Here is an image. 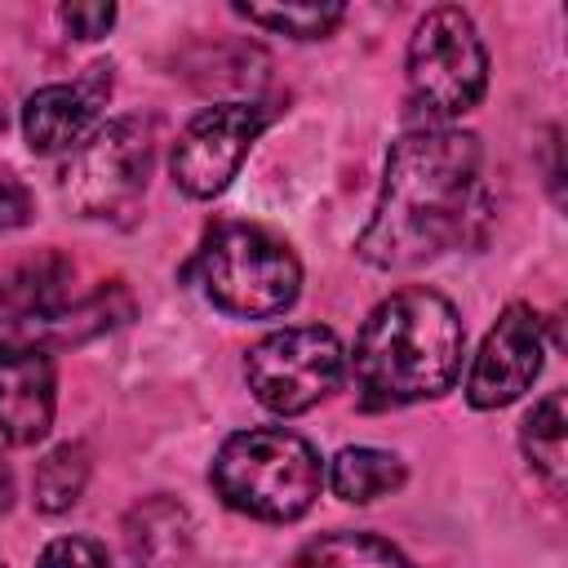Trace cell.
Returning <instances> with one entry per match:
<instances>
[{"label":"cell","mask_w":568,"mask_h":568,"mask_svg":"<svg viewBox=\"0 0 568 568\" xmlns=\"http://www.w3.org/2000/svg\"><path fill=\"white\" fill-rule=\"evenodd\" d=\"M58 22L75 36V40H98V36H106L111 31V22H115V4H62L58 9Z\"/></svg>","instance_id":"19"},{"label":"cell","mask_w":568,"mask_h":568,"mask_svg":"<svg viewBox=\"0 0 568 568\" xmlns=\"http://www.w3.org/2000/svg\"><path fill=\"white\" fill-rule=\"evenodd\" d=\"M89 484V448L84 444H58L40 457L36 479H31V497L44 515H62L80 501Z\"/></svg>","instance_id":"16"},{"label":"cell","mask_w":568,"mask_h":568,"mask_svg":"<svg viewBox=\"0 0 568 568\" xmlns=\"http://www.w3.org/2000/svg\"><path fill=\"white\" fill-rule=\"evenodd\" d=\"M479 213V138L453 124H417L390 142L359 257L382 271H408L457 240Z\"/></svg>","instance_id":"1"},{"label":"cell","mask_w":568,"mask_h":568,"mask_svg":"<svg viewBox=\"0 0 568 568\" xmlns=\"http://www.w3.org/2000/svg\"><path fill=\"white\" fill-rule=\"evenodd\" d=\"M53 426V359L40 346L0 351V444L31 448Z\"/></svg>","instance_id":"10"},{"label":"cell","mask_w":568,"mask_h":568,"mask_svg":"<svg viewBox=\"0 0 568 568\" xmlns=\"http://www.w3.org/2000/svg\"><path fill=\"white\" fill-rule=\"evenodd\" d=\"M408 102L422 124H453L479 106L488 89V53L466 9L439 4L430 9L408 40L404 58Z\"/></svg>","instance_id":"4"},{"label":"cell","mask_w":568,"mask_h":568,"mask_svg":"<svg viewBox=\"0 0 568 568\" xmlns=\"http://www.w3.org/2000/svg\"><path fill=\"white\" fill-rule=\"evenodd\" d=\"M293 568H417V564L373 532H324L297 550Z\"/></svg>","instance_id":"15"},{"label":"cell","mask_w":568,"mask_h":568,"mask_svg":"<svg viewBox=\"0 0 568 568\" xmlns=\"http://www.w3.org/2000/svg\"><path fill=\"white\" fill-rule=\"evenodd\" d=\"M0 568H4V564H0Z\"/></svg>","instance_id":"22"},{"label":"cell","mask_w":568,"mask_h":568,"mask_svg":"<svg viewBox=\"0 0 568 568\" xmlns=\"http://www.w3.org/2000/svg\"><path fill=\"white\" fill-rule=\"evenodd\" d=\"M546 364V333L541 315L524 302H510L497 324L488 328L479 355L470 359L466 373V399L470 408H506L515 404L541 373Z\"/></svg>","instance_id":"9"},{"label":"cell","mask_w":568,"mask_h":568,"mask_svg":"<svg viewBox=\"0 0 568 568\" xmlns=\"http://www.w3.org/2000/svg\"><path fill=\"white\" fill-rule=\"evenodd\" d=\"M13 506V470H9V462H0V515Z\"/></svg>","instance_id":"21"},{"label":"cell","mask_w":568,"mask_h":568,"mask_svg":"<svg viewBox=\"0 0 568 568\" xmlns=\"http://www.w3.org/2000/svg\"><path fill=\"white\" fill-rule=\"evenodd\" d=\"M124 550L138 568H169L191 550V515L173 497H146L124 515Z\"/></svg>","instance_id":"12"},{"label":"cell","mask_w":568,"mask_h":568,"mask_svg":"<svg viewBox=\"0 0 568 568\" xmlns=\"http://www.w3.org/2000/svg\"><path fill=\"white\" fill-rule=\"evenodd\" d=\"M266 106L262 102H217L204 106L173 142L169 155V173L178 182V191H186L191 200H213L231 186V178L240 173L244 155L253 151V142L266 129Z\"/></svg>","instance_id":"8"},{"label":"cell","mask_w":568,"mask_h":568,"mask_svg":"<svg viewBox=\"0 0 568 568\" xmlns=\"http://www.w3.org/2000/svg\"><path fill=\"white\" fill-rule=\"evenodd\" d=\"M151 178V129L133 115L98 124L62 164V200L80 217L129 213Z\"/></svg>","instance_id":"7"},{"label":"cell","mask_w":568,"mask_h":568,"mask_svg":"<svg viewBox=\"0 0 568 568\" xmlns=\"http://www.w3.org/2000/svg\"><path fill=\"white\" fill-rule=\"evenodd\" d=\"M36 568H111L106 564V550L89 537H58L44 546L40 564Z\"/></svg>","instance_id":"18"},{"label":"cell","mask_w":568,"mask_h":568,"mask_svg":"<svg viewBox=\"0 0 568 568\" xmlns=\"http://www.w3.org/2000/svg\"><path fill=\"white\" fill-rule=\"evenodd\" d=\"M111 89V67H93V84H44L27 98L22 106V138L36 155H58V151H75L98 115V102Z\"/></svg>","instance_id":"11"},{"label":"cell","mask_w":568,"mask_h":568,"mask_svg":"<svg viewBox=\"0 0 568 568\" xmlns=\"http://www.w3.org/2000/svg\"><path fill=\"white\" fill-rule=\"evenodd\" d=\"M31 222V191L18 173L0 169V231H18Z\"/></svg>","instance_id":"20"},{"label":"cell","mask_w":568,"mask_h":568,"mask_svg":"<svg viewBox=\"0 0 568 568\" xmlns=\"http://www.w3.org/2000/svg\"><path fill=\"white\" fill-rule=\"evenodd\" d=\"M462 351L466 328L453 302L422 284L399 288L368 311L355 337V390L368 408L439 399L462 373Z\"/></svg>","instance_id":"2"},{"label":"cell","mask_w":568,"mask_h":568,"mask_svg":"<svg viewBox=\"0 0 568 568\" xmlns=\"http://www.w3.org/2000/svg\"><path fill=\"white\" fill-rule=\"evenodd\" d=\"M399 484H404V462L386 448L355 444L328 462V488L351 506H368L377 497H390Z\"/></svg>","instance_id":"14"},{"label":"cell","mask_w":568,"mask_h":568,"mask_svg":"<svg viewBox=\"0 0 568 568\" xmlns=\"http://www.w3.org/2000/svg\"><path fill=\"white\" fill-rule=\"evenodd\" d=\"M209 479L231 510L266 524H293L315 506L324 466L302 435L284 426H257L231 435L217 448Z\"/></svg>","instance_id":"3"},{"label":"cell","mask_w":568,"mask_h":568,"mask_svg":"<svg viewBox=\"0 0 568 568\" xmlns=\"http://www.w3.org/2000/svg\"><path fill=\"white\" fill-rule=\"evenodd\" d=\"M235 13L262 31L293 36V40H324L342 22V4H235Z\"/></svg>","instance_id":"17"},{"label":"cell","mask_w":568,"mask_h":568,"mask_svg":"<svg viewBox=\"0 0 568 568\" xmlns=\"http://www.w3.org/2000/svg\"><path fill=\"white\" fill-rule=\"evenodd\" d=\"M200 284L209 302L235 320H275L302 293L293 248L257 226H222L200 248Z\"/></svg>","instance_id":"5"},{"label":"cell","mask_w":568,"mask_h":568,"mask_svg":"<svg viewBox=\"0 0 568 568\" xmlns=\"http://www.w3.org/2000/svg\"><path fill=\"white\" fill-rule=\"evenodd\" d=\"M519 448L528 457V466L546 479L550 493H564V475H568V413H564V390L541 395L524 426H519Z\"/></svg>","instance_id":"13"},{"label":"cell","mask_w":568,"mask_h":568,"mask_svg":"<svg viewBox=\"0 0 568 568\" xmlns=\"http://www.w3.org/2000/svg\"><path fill=\"white\" fill-rule=\"evenodd\" d=\"M342 373H346V351L337 333L320 324L266 333L244 355V377L253 399L280 417H297L320 399H328L342 386Z\"/></svg>","instance_id":"6"}]
</instances>
